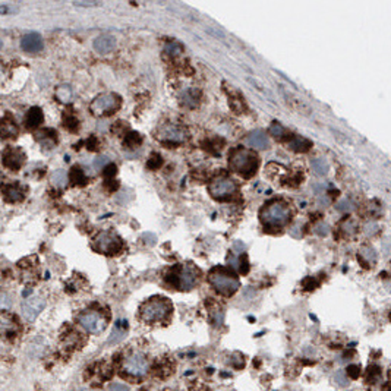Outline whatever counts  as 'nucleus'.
<instances>
[{"label": "nucleus", "instance_id": "2eb2a0df", "mask_svg": "<svg viewBox=\"0 0 391 391\" xmlns=\"http://www.w3.org/2000/svg\"><path fill=\"white\" fill-rule=\"evenodd\" d=\"M21 47L22 50L28 51V53H35L40 51L43 48V38L40 34H26L23 35L22 41H21Z\"/></svg>", "mask_w": 391, "mask_h": 391}, {"label": "nucleus", "instance_id": "aec40b11", "mask_svg": "<svg viewBox=\"0 0 391 391\" xmlns=\"http://www.w3.org/2000/svg\"><path fill=\"white\" fill-rule=\"evenodd\" d=\"M3 196L10 202H18V201L23 199L25 189L21 185H7L3 188Z\"/></svg>", "mask_w": 391, "mask_h": 391}, {"label": "nucleus", "instance_id": "6ab92c4d", "mask_svg": "<svg viewBox=\"0 0 391 391\" xmlns=\"http://www.w3.org/2000/svg\"><path fill=\"white\" fill-rule=\"evenodd\" d=\"M35 139L44 147V148H51L57 142V135L53 129H43L35 132Z\"/></svg>", "mask_w": 391, "mask_h": 391}, {"label": "nucleus", "instance_id": "6e6552de", "mask_svg": "<svg viewBox=\"0 0 391 391\" xmlns=\"http://www.w3.org/2000/svg\"><path fill=\"white\" fill-rule=\"evenodd\" d=\"M95 249L103 252V254H116L120 246H122V242L120 239L114 235V233H110V232H103L97 236L95 239Z\"/></svg>", "mask_w": 391, "mask_h": 391}, {"label": "nucleus", "instance_id": "dca6fc26", "mask_svg": "<svg viewBox=\"0 0 391 391\" xmlns=\"http://www.w3.org/2000/svg\"><path fill=\"white\" fill-rule=\"evenodd\" d=\"M114 47H116V40H114V37L110 35V34L100 35V37L95 38V41H94V48H95V51L100 53V54H107V53H110Z\"/></svg>", "mask_w": 391, "mask_h": 391}, {"label": "nucleus", "instance_id": "412c9836", "mask_svg": "<svg viewBox=\"0 0 391 391\" xmlns=\"http://www.w3.org/2000/svg\"><path fill=\"white\" fill-rule=\"evenodd\" d=\"M41 122H43V111H41V109L40 107L29 109V111L26 113V117H25V126L29 128V129H34Z\"/></svg>", "mask_w": 391, "mask_h": 391}, {"label": "nucleus", "instance_id": "473e14b6", "mask_svg": "<svg viewBox=\"0 0 391 391\" xmlns=\"http://www.w3.org/2000/svg\"><path fill=\"white\" fill-rule=\"evenodd\" d=\"M342 229H343V233H345V235L352 236V235H355V232H356V221L352 220V218H349V220H346V221L343 223Z\"/></svg>", "mask_w": 391, "mask_h": 391}, {"label": "nucleus", "instance_id": "4be33fe9", "mask_svg": "<svg viewBox=\"0 0 391 391\" xmlns=\"http://www.w3.org/2000/svg\"><path fill=\"white\" fill-rule=\"evenodd\" d=\"M180 100H182V103L185 104V106H188V107H195V106H198V103H199V100H201V94H199V91L198 89H186L183 94H182V97H180Z\"/></svg>", "mask_w": 391, "mask_h": 391}, {"label": "nucleus", "instance_id": "c03bdc74", "mask_svg": "<svg viewBox=\"0 0 391 391\" xmlns=\"http://www.w3.org/2000/svg\"><path fill=\"white\" fill-rule=\"evenodd\" d=\"M110 391H129L128 387L122 386V384H111L110 386Z\"/></svg>", "mask_w": 391, "mask_h": 391}, {"label": "nucleus", "instance_id": "bb28decb", "mask_svg": "<svg viewBox=\"0 0 391 391\" xmlns=\"http://www.w3.org/2000/svg\"><path fill=\"white\" fill-rule=\"evenodd\" d=\"M359 257H361L362 260L368 261V262H374V261L377 260V252H375V249H374L372 246L365 245V246L361 248V251H359Z\"/></svg>", "mask_w": 391, "mask_h": 391}, {"label": "nucleus", "instance_id": "ddd939ff", "mask_svg": "<svg viewBox=\"0 0 391 391\" xmlns=\"http://www.w3.org/2000/svg\"><path fill=\"white\" fill-rule=\"evenodd\" d=\"M45 308V301L40 296H32L29 299H26L22 305V315L28 320V321H34L40 312Z\"/></svg>", "mask_w": 391, "mask_h": 391}, {"label": "nucleus", "instance_id": "a211bd4d", "mask_svg": "<svg viewBox=\"0 0 391 391\" xmlns=\"http://www.w3.org/2000/svg\"><path fill=\"white\" fill-rule=\"evenodd\" d=\"M18 126H16V123L9 117V116H6V117H3L1 120H0V138L1 139H10V138H15L16 135H18Z\"/></svg>", "mask_w": 391, "mask_h": 391}, {"label": "nucleus", "instance_id": "9d476101", "mask_svg": "<svg viewBox=\"0 0 391 391\" xmlns=\"http://www.w3.org/2000/svg\"><path fill=\"white\" fill-rule=\"evenodd\" d=\"M19 333L18 320L6 312H0V340L10 342Z\"/></svg>", "mask_w": 391, "mask_h": 391}, {"label": "nucleus", "instance_id": "72a5a7b5", "mask_svg": "<svg viewBox=\"0 0 391 391\" xmlns=\"http://www.w3.org/2000/svg\"><path fill=\"white\" fill-rule=\"evenodd\" d=\"M334 381L340 386V387H348L349 386V378H348V375L345 374V371H337L336 374H334Z\"/></svg>", "mask_w": 391, "mask_h": 391}, {"label": "nucleus", "instance_id": "4c0bfd02", "mask_svg": "<svg viewBox=\"0 0 391 391\" xmlns=\"http://www.w3.org/2000/svg\"><path fill=\"white\" fill-rule=\"evenodd\" d=\"M107 164H110V163H109V158H107L106 155H100V157H97L95 161H94V169H95V170H101V169L106 167Z\"/></svg>", "mask_w": 391, "mask_h": 391}, {"label": "nucleus", "instance_id": "c9c22d12", "mask_svg": "<svg viewBox=\"0 0 391 391\" xmlns=\"http://www.w3.org/2000/svg\"><path fill=\"white\" fill-rule=\"evenodd\" d=\"M314 232L318 235V236H327L330 233V226L327 223H318L314 229Z\"/></svg>", "mask_w": 391, "mask_h": 391}, {"label": "nucleus", "instance_id": "2f4dec72", "mask_svg": "<svg viewBox=\"0 0 391 391\" xmlns=\"http://www.w3.org/2000/svg\"><path fill=\"white\" fill-rule=\"evenodd\" d=\"M336 208H337L339 211L349 213V211H353V210H355V204H353L352 199H342V201L336 205Z\"/></svg>", "mask_w": 391, "mask_h": 391}, {"label": "nucleus", "instance_id": "f3484780", "mask_svg": "<svg viewBox=\"0 0 391 391\" xmlns=\"http://www.w3.org/2000/svg\"><path fill=\"white\" fill-rule=\"evenodd\" d=\"M246 142L255 150H267L268 148V136L262 130H254L248 135Z\"/></svg>", "mask_w": 391, "mask_h": 391}, {"label": "nucleus", "instance_id": "393cba45", "mask_svg": "<svg viewBox=\"0 0 391 391\" xmlns=\"http://www.w3.org/2000/svg\"><path fill=\"white\" fill-rule=\"evenodd\" d=\"M290 148L293 151H296V152H305V151H308L311 148V142L308 139H305V138L298 136L290 142Z\"/></svg>", "mask_w": 391, "mask_h": 391}, {"label": "nucleus", "instance_id": "5701e85b", "mask_svg": "<svg viewBox=\"0 0 391 391\" xmlns=\"http://www.w3.org/2000/svg\"><path fill=\"white\" fill-rule=\"evenodd\" d=\"M50 180H51V185L56 186V188H65L69 182V177H67V173L65 170H56L51 173L50 176Z\"/></svg>", "mask_w": 391, "mask_h": 391}, {"label": "nucleus", "instance_id": "37998d69", "mask_svg": "<svg viewBox=\"0 0 391 391\" xmlns=\"http://www.w3.org/2000/svg\"><path fill=\"white\" fill-rule=\"evenodd\" d=\"M233 251H235V254H236V255L242 254V252L245 251V246H243V243H240V242H235V245H233Z\"/></svg>", "mask_w": 391, "mask_h": 391}, {"label": "nucleus", "instance_id": "39448f33", "mask_svg": "<svg viewBox=\"0 0 391 391\" xmlns=\"http://www.w3.org/2000/svg\"><path fill=\"white\" fill-rule=\"evenodd\" d=\"M78 321L88 333H92V334H100L107 326L106 317L100 311H95V309L84 311L78 317Z\"/></svg>", "mask_w": 391, "mask_h": 391}, {"label": "nucleus", "instance_id": "f03ea898", "mask_svg": "<svg viewBox=\"0 0 391 391\" xmlns=\"http://www.w3.org/2000/svg\"><path fill=\"white\" fill-rule=\"evenodd\" d=\"M290 218V210L286 204L276 201L265 205L261 211V220L268 226H282Z\"/></svg>", "mask_w": 391, "mask_h": 391}, {"label": "nucleus", "instance_id": "a19ab883", "mask_svg": "<svg viewBox=\"0 0 391 391\" xmlns=\"http://www.w3.org/2000/svg\"><path fill=\"white\" fill-rule=\"evenodd\" d=\"M160 164H161V157L157 155V154H152L151 158L148 160V167L150 169H155V167H160Z\"/></svg>", "mask_w": 391, "mask_h": 391}, {"label": "nucleus", "instance_id": "a18cd8bd", "mask_svg": "<svg viewBox=\"0 0 391 391\" xmlns=\"http://www.w3.org/2000/svg\"><path fill=\"white\" fill-rule=\"evenodd\" d=\"M75 4L76 6H97V4H100L98 1H75Z\"/></svg>", "mask_w": 391, "mask_h": 391}, {"label": "nucleus", "instance_id": "9b49d317", "mask_svg": "<svg viewBox=\"0 0 391 391\" xmlns=\"http://www.w3.org/2000/svg\"><path fill=\"white\" fill-rule=\"evenodd\" d=\"M174 282L180 290H189L195 287L198 282V270L192 265H186L174 274Z\"/></svg>", "mask_w": 391, "mask_h": 391}, {"label": "nucleus", "instance_id": "a878e982", "mask_svg": "<svg viewBox=\"0 0 391 391\" xmlns=\"http://www.w3.org/2000/svg\"><path fill=\"white\" fill-rule=\"evenodd\" d=\"M312 170L320 174V176H324L328 173V164L324 158H314L312 160Z\"/></svg>", "mask_w": 391, "mask_h": 391}, {"label": "nucleus", "instance_id": "1a4fd4ad", "mask_svg": "<svg viewBox=\"0 0 391 391\" xmlns=\"http://www.w3.org/2000/svg\"><path fill=\"white\" fill-rule=\"evenodd\" d=\"M235 191H236V185L229 177H218L210 185V194L216 199H224L233 195Z\"/></svg>", "mask_w": 391, "mask_h": 391}, {"label": "nucleus", "instance_id": "4468645a", "mask_svg": "<svg viewBox=\"0 0 391 391\" xmlns=\"http://www.w3.org/2000/svg\"><path fill=\"white\" fill-rule=\"evenodd\" d=\"M3 164L10 170H19L25 163V152L21 148H7L3 152Z\"/></svg>", "mask_w": 391, "mask_h": 391}, {"label": "nucleus", "instance_id": "f8f14e48", "mask_svg": "<svg viewBox=\"0 0 391 391\" xmlns=\"http://www.w3.org/2000/svg\"><path fill=\"white\" fill-rule=\"evenodd\" d=\"M157 138L161 142H183L186 141V130L177 125H166L157 132Z\"/></svg>", "mask_w": 391, "mask_h": 391}, {"label": "nucleus", "instance_id": "c85d7f7f", "mask_svg": "<svg viewBox=\"0 0 391 391\" xmlns=\"http://www.w3.org/2000/svg\"><path fill=\"white\" fill-rule=\"evenodd\" d=\"M380 375H381V369H380V367H377V365H371V367H368V369H367V381H369V383H375L377 378H380Z\"/></svg>", "mask_w": 391, "mask_h": 391}, {"label": "nucleus", "instance_id": "e433bc0d", "mask_svg": "<svg viewBox=\"0 0 391 391\" xmlns=\"http://www.w3.org/2000/svg\"><path fill=\"white\" fill-rule=\"evenodd\" d=\"M126 144L130 145V147L138 145V144H141V136H139L136 132H130V133L126 136Z\"/></svg>", "mask_w": 391, "mask_h": 391}, {"label": "nucleus", "instance_id": "f704fd0d", "mask_svg": "<svg viewBox=\"0 0 391 391\" xmlns=\"http://www.w3.org/2000/svg\"><path fill=\"white\" fill-rule=\"evenodd\" d=\"M346 375H348V378H352V380L358 378L361 375V367L359 365H349L346 369Z\"/></svg>", "mask_w": 391, "mask_h": 391}, {"label": "nucleus", "instance_id": "20e7f679", "mask_svg": "<svg viewBox=\"0 0 391 391\" xmlns=\"http://www.w3.org/2000/svg\"><path fill=\"white\" fill-rule=\"evenodd\" d=\"M120 106V98L116 94H103L98 95L89 106L91 113L97 117H103L116 111Z\"/></svg>", "mask_w": 391, "mask_h": 391}, {"label": "nucleus", "instance_id": "79ce46f5", "mask_svg": "<svg viewBox=\"0 0 391 391\" xmlns=\"http://www.w3.org/2000/svg\"><path fill=\"white\" fill-rule=\"evenodd\" d=\"M10 304H12V299L7 295H0V309L10 306Z\"/></svg>", "mask_w": 391, "mask_h": 391}, {"label": "nucleus", "instance_id": "cd10ccee", "mask_svg": "<svg viewBox=\"0 0 391 391\" xmlns=\"http://www.w3.org/2000/svg\"><path fill=\"white\" fill-rule=\"evenodd\" d=\"M243 258H239V255H236V257H230L229 258V265H232L235 270H242L243 273L248 270V264H246V261H242Z\"/></svg>", "mask_w": 391, "mask_h": 391}, {"label": "nucleus", "instance_id": "7ed1b4c3", "mask_svg": "<svg viewBox=\"0 0 391 391\" xmlns=\"http://www.w3.org/2000/svg\"><path fill=\"white\" fill-rule=\"evenodd\" d=\"M230 166L235 172L240 173L245 177H249L251 174L255 173L258 167V160L255 155L245 150H236L230 155Z\"/></svg>", "mask_w": 391, "mask_h": 391}, {"label": "nucleus", "instance_id": "ea45409f", "mask_svg": "<svg viewBox=\"0 0 391 391\" xmlns=\"http://www.w3.org/2000/svg\"><path fill=\"white\" fill-rule=\"evenodd\" d=\"M65 126L69 129V130H76V128H78V122H76V119L73 117V116H67L66 119H65Z\"/></svg>", "mask_w": 391, "mask_h": 391}, {"label": "nucleus", "instance_id": "b1692460", "mask_svg": "<svg viewBox=\"0 0 391 391\" xmlns=\"http://www.w3.org/2000/svg\"><path fill=\"white\" fill-rule=\"evenodd\" d=\"M56 97L60 103L63 104H69L73 98V94H72V89L69 85H60L57 89H56Z\"/></svg>", "mask_w": 391, "mask_h": 391}, {"label": "nucleus", "instance_id": "58836bf2", "mask_svg": "<svg viewBox=\"0 0 391 391\" xmlns=\"http://www.w3.org/2000/svg\"><path fill=\"white\" fill-rule=\"evenodd\" d=\"M271 133L274 138H282L284 135V128L280 123H273L271 125Z\"/></svg>", "mask_w": 391, "mask_h": 391}, {"label": "nucleus", "instance_id": "7c9ffc66", "mask_svg": "<svg viewBox=\"0 0 391 391\" xmlns=\"http://www.w3.org/2000/svg\"><path fill=\"white\" fill-rule=\"evenodd\" d=\"M72 182H73V185H85V182H87V177L84 176V173H82V170L81 169H78V167H75L73 170H72Z\"/></svg>", "mask_w": 391, "mask_h": 391}, {"label": "nucleus", "instance_id": "c756f323", "mask_svg": "<svg viewBox=\"0 0 391 391\" xmlns=\"http://www.w3.org/2000/svg\"><path fill=\"white\" fill-rule=\"evenodd\" d=\"M166 53L169 54V56H172V57H174V56H177V54H180V51H182V47H180V44L179 43H176V41H170V43H167L166 44Z\"/></svg>", "mask_w": 391, "mask_h": 391}, {"label": "nucleus", "instance_id": "0eeeda50", "mask_svg": "<svg viewBox=\"0 0 391 391\" xmlns=\"http://www.w3.org/2000/svg\"><path fill=\"white\" fill-rule=\"evenodd\" d=\"M125 374L130 375V377H144L148 372V362L147 359L141 355V353H132L130 356H128L122 365Z\"/></svg>", "mask_w": 391, "mask_h": 391}, {"label": "nucleus", "instance_id": "423d86ee", "mask_svg": "<svg viewBox=\"0 0 391 391\" xmlns=\"http://www.w3.org/2000/svg\"><path fill=\"white\" fill-rule=\"evenodd\" d=\"M210 283L221 295H233L240 286L236 277H232L221 271H213L210 274Z\"/></svg>", "mask_w": 391, "mask_h": 391}, {"label": "nucleus", "instance_id": "49530a36", "mask_svg": "<svg viewBox=\"0 0 391 391\" xmlns=\"http://www.w3.org/2000/svg\"><path fill=\"white\" fill-rule=\"evenodd\" d=\"M0 48H1V41H0Z\"/></svg>", "mask_w": 391, "mask_h": 391}, {"label": "nucleus", "instance_id": "f257e3e1", "mask_svg": "<svg viewBox=\"0 0 391 391\" xmlns=\"http://www.w3.org/2000/svg\"><path fill=\"white\" fill-rule=\"evenodd\" d=\"M172 311V305L164 298H152L141 306V318L145 323H157L166 320Z\"/></svg>", "mask_w": 391, "mask_h": 391}]
</instances>
